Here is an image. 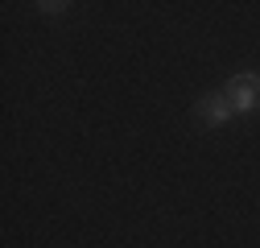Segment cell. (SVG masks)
<instances>
[{
	"label": "cell",
	"instance_id": "6da1fadb",
	"mask_svg": "<svg viewBox=\"0 0 260 248\" xmlns=\"http://www.w3.org/2000/svg\"><path fill=\"white\" fill-rule=\"evenodd\" d=\"M227 100H232L236 116H248V112H256V108H260V75H256V71H244V75H236L232 83H227Z\"/></svg>",
	"mask_w": 260,
	"mask_h": 248
},
{
	"label": "cell",
	"instance_id": "7a4b0ae2",
	"mask_svg": "<svg viewBox=\"0 0 260 248\" xmlns=\"http://www.w3.org/2000/svg\"><path fill=\"white\" fill-rule=\"evenodd\" d=\"M199 112H203V120H207V124H227V120L236 116L232 100H227V91H219V96H207V100L199 104Z\"/></svg>",
	"mask_w": 260,
	"mask_h": 248
},
{
	"label": "cell",
	"instance_id": "3957f363",
	"mask_svg": "<svg viewBox=\"0 0 260 248\" xmlns=\"http://www.w3.org/2000/svg\"><path fill=\"white\" fill-rule=\"evenodd\" d=\"M38 9H42V13H67L71 5H62V0H58V5H54V0H46V5H38Z\"/></svg>",
	"mask_w": 260,
	"mask_h": 248
}]
</instances>
